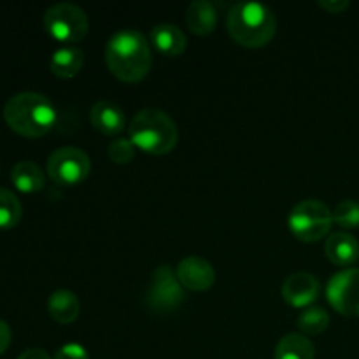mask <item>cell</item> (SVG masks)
<instances>
[{"label": "cell", "mask_w": 359, "mask_h": 359, "mask_svg": "<svg viewBox=\"0 0 359 359\" xmlns=\"http://www.w3.org/2000/svg\"><path fill=\"white\" fill-rule=\"evenodd\" d=\"M84 53L76 46H63L56 49L49 62V70L60 79H72L83 70Z\"/></svg>", "instance_id": "15"}, {"label": "cell", "mask_w": 359, "mask_h": 359, "mask_svg": "<svg viewBox=\"0 0 359 359\" xmlns=\"http://www.w3.org/2000/svg\"><path fill=\"white\" fill-rule=\"evenodd\" d=\"M128 139L142 153L163 156L177 146L179 130L167 112L147 107L133 116L128 126Z\"/></svg>", "instance_id": "4"}, {"label": "cell", "mask_w": 359, "mask_h": 359, "mask_svg": "<svg viewBox=\"0 0 359 359\" xmlns=\"http://www.w3.org/2000/svg\"><path fill=\"white\" fill-rule=\"evenodd\" d=\"M48 175L60 186H76L86 181L91 170V161L86 151L79 147H60L48 158Z\"/></svg>", "instance_id": "7"}, {"label": "cell", "mask_w": 359, "mask_h": 359, "mask_svg": "<svg viewBox=\"0 0 359 359\" xmlns=\"http://www.w3.org/2000/svg\"><path fill=\"white\" fill-rule=\"evenodd\" d=\"M276 359H314L316 347L302 333H287L276 347Z\"/></svg>", "instance_id": "19"}, {"label": "cell", "mask_w": 359, "mask_h": 359, "mask_svg": "<svg viewBox=\"0 0 359 359\" xmlns=\"http://www.w3.org/2000/svg\"><path fill=\"white\" fill-rule=\"evenodd\" d=\"M11 340H13V333H11L9 325L0 319V356H2L7 349H9Z\"/></svg>", "instance_id": "26"}, {"label": "cell", "mask_w": 359, "mask_h": 359, "mask_svg": "<svg viewBox=\"0 0 359 359\" xmlns=\"http://www.w3.org/2000/svg\"><path fill=\"white\" fill-rule=\"evenodd\" d=\"M105 63L114 77L123 83H139L153 67V53L146 35L125 28L111 35L105 46Z\"/></svg>", "instance_id": "1"}, {"label": "cell", "mask_w": 359, "mask_h": 359, "mask_svg": "<svg viewBox=\"0 0 359 359\" xmlns=\"http://www.w3.org/2000/svg\"><path fill=\"white\" fill-rule=\"evenodd\" d=\"M228 34L244 48H263L277 32V20L272 9L258 2L235 4L226 18Z\"/></svg>", "instance_id": "3"}, {"label": "cell", "mask_w": 359, "mask_h": 359, "mask_svg": "<svg viewBox=\"0 0 359 359\" xmlns=\"http://www.w3.org/2000/svg\"><path fill=\"white\" fill-rule=\"evenodd\" d=\"M177 279L182 284V287L189 291H207L216 283V270L207 259L198 258V256H189L179 262Z\"/></svg>", "instance_id": "11"}, {"label": "cell", "mask_w": 359, "mask_h": 359, "mask_svg": "<svg viewBox=\"0 0 359 359\" xmlns=\"http://www.w3.org/2000/svg\"><path fill=\"white\" fill-rule=\"evenodd\" d=\"M90 119L93 128L104 135H118L126 126V116L123 109L109 100H100L93 104L90 111Z\"/></svg>", "instance_id": "12"}, {"label": "cell", "mask_w": 359, "mask_h": 359, "mask_svg": "<svg viewBox=\"0 0 359 359\" xmlns=\"http://www.w3.org/2000/svg\"><path fill=\"white\" fill-rule=\"evenodd\" d=\"M11 181L21 193H39L46 186V175L34 161H20L11 170Z\"/></svg>", "instance_id": "18"}, {"label": "cell", "mask_w": 359, "mask_h": 359, "mask_svg": "<svg viewBox=\"0 0 359 359\" xmlns=\"http://www.w3.org/2000/svg\"><path fill=\"white\" fill-rule=\"evenodd\" d=\"M326 298L339 314L359 316V269H346L335 273L326 286Z\"/></svg>", "instance_id": "9"}, {"label": "cell", "mask_w": 359, "mask_h": 359, "mask_svg": "<svg viewBox=\"0 0 359 359\" xmlns=\"http://www.w3.org/2000/svg\"><path fill=\"white\" fill-rule=\"evenodd\" d=\"M18 359H53V358L42 349H28L25 351V353H21Z\"/></svg>", "instance_id": "27"}, {"label": "cell", "mask_w": 359, "mask_h": 359, "mask_svg": "<svg viewBox=\"0 0 359 359\" xmlns=\"http://www.w3.org/2000/svg\"><path fill=\"white\" fill-rule=\"evenodd\" d=\"M151 42L161 55L168 56V58L181 56L186 51V44H188L184 32L170 23L156 25L151 30Z\"/></svg>", "instance_id": "14"}, {"label": "cell", "mask_w": 359, "mask_h": 359, "mask_svg": "<svg viewBox=\"0 0 359 359\" xmlns=\"http://www.w3.org/2000/svg\"><path fill=\"white\" fill-rule=\"evenodd\" d=\"M23 216L21 202L13 191L0 188V230H11L18 226Z\"/></svg>", "instance_id": "20"}, {"label": "cell", "mask_w": 359, "mask_h": 359, "mask_svg": "<svg viewBox=\"0 0 359 359\" xmlns=\"http://www.w3.org/2000/svg\"><path fill=\"white\" fill-rule=\"evenodd\" d=\"M4 119L18 135L39 139L51 132L58 112L48 97L35 91H23L11 97L4 105Z\"/></svg>", "instance_id": "2"}, {"label": "cell", "mask_w": 359, "mask_h": 359, "mask_svg": "<svg viewBox=\"0 0 359 359\" xmlns=\"http://www.w3.org/2000/svg\"><path fill=\"white\" fill-rule=\"evenodd\" d=\"M318 6L321 7V9L328 11L330 14H339L342 13V11H346L351 4L349 0H319Z\"/></svg>", "instance_id": "25"}, {"label": "cell", "mask_w": 359, "mask_h": 359, "mask_svg": "<svg viewBox=\"0 0 359 359\" xmlns=\"http://www.w3.org/2000/svg\"><path fill=\"white\" fill-rule=\"evenodd\" d=\"M184 287L170 265H160L151 276L146 293V304L156 314H168L184 302Z\"/></svg>", "instance_id": "8"}, {"label": "cell", "mask_w": 359, "mask_h": 359, "mask_svg": "<svg viewBox=\"0 0 359 359\" xmlns=\"http://www.w3.org/2000/svg\"><path fill=\"white\" fill-rule=\"evenodd\" d=\"M325 252L337 266H351L359 259V242L346 231H337L326 238Z\"/></svg>", "instance_id": "13"}, {"label": "cell", "mask_w": 359, "mask_h": 359, "mask_svg": "<svg viewBox=\"0 0 359 359\" xmlns=\"http://www.w3.org/2000/svg\"><path fill=\"white\" fill-rule=\"evenodd\" d=\"M290 230L298 241L319 242L330 233L333 224V212L319 200H304L291 209L287 217Z\"/></svg>", "instance_id": "5"}, {"label": "cell", "mask_w": 359, "mask_h": 359, "mask_svg": "<svg viewBox=\"0 0 359 359\" xmlns=\"http://www.w3.org/2000/svg\"><path fill=\"white\" fill-rule=\"evenodd\" d=\"M46 32L51 35L55 41L62 44L72 46L83 41L90 30V21L86 13L76 4L60 2L49 7L44 14Z\"/></svg>", "instance_id": "6"}, {"label": "cell", "mask_w": 359, "mask_h": 359, "mask_svg": "<svg viewBox=\"0 0 359 359\" xmlns=\"http://www.w3.org/2000/svg\"><path fill=\"white\" fill-rule=\"evenodd\" d=\"M186 25L196 35H209L217 27V11L212 2L195 0L186 11Z\"/></svg>", "instance_id": "16"}, {"label": "cell", "mask_w": 359, "mask_h": 359, "mask_svg": "<svg viewBox=\"0 0 359 359\" xmlns=\"http://www.w3.org/2000/svg\"><path fill=\"white\" fill-rule=\"evenodd\" d=\"M55 359H90V354H88V351L81 344L70 342L56 351Z\"/></svg>", "instance_id": "24"}, {"label": "cell", "mask_w": 359, "mask_h": 359, "mask_svg": "<svg viewBox=\"0 0 359 359\" xmlns=\"http://www.w3.org/2000/svg\"><path fill=\"white\" fill-rule=\"evenodd\" d=\"M137 147L133 146V142L130 139H118L112 140L107 147V154L116 165H126L135 158Z\"/></svg>", "instance_id": "23"}, {"label": "cell", "mask_w": 359, "mask_h": 359, "mask_svg": "<svg viewBox=\"0 0 359 359\" xmlns=\"http://www.w3.org/2000/svg\"><path fill=\"white\" fill-rule=\"evenodd\" d=\"M48 312L60 325H72L81 312L79 298L74 291L58 290L51 293L48 300Z\"/></svg>", "instance_id": "17"}, {"label": "cell", "mask_w": 359, "mask_h": 359, "mask_svg": "<svg viewBox=\"0 0 359 359\" xmlns=\"http://www.w3.org/2000/svg\"><path fill=\"white\" fill-rule=\"evenodd\" d=\"M328 325L330 316L323 307H307L298 318V328L305 337L319 335L328 328Z\"/></svg>", "instance_id": "21"}, {"label": "cell", "mask_w": 359, "mask_h": 359, "mask_svg": "<svg viewBox=\"0 0 359 359\" xmlns=\"http://www.w3.org/2000/svg\"><path fill=\"white\" fill-rule=\"evenodd\" d=\"M321 293V284L318 277L307 272H298L287 277L283 284V298L290 307H311Z\"/></svg>", "instance_id": "10"}, {"label": "cell", "mask_w": 359, "mask_h": 359, "mask_svg": "<svg viewBox=\"0 0 359 359\" xmlns=\"http://www.w3.org/2000/svg\"><path fill=\"white\" fill-rule=\"evenodd\" d=\"M333 223L342 230L359 228V203L354 200H344L333 210Z\"/></svg>", "instance_id": "22"}]
</instances>
